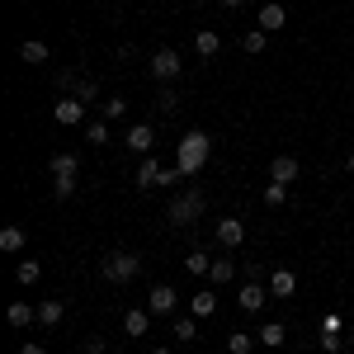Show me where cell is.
<instances>
[{
    "instance_id": "1",
    "label": "cell",
    "mask_w": 354,
    "mask_h": 354,
    "mask_svg": "<svg viewBox=\"0 0 354 354\" xmlns=\"http://www.w3.org/2000/svg\"><path fill=\"white\" fill-rule=\"evenodd\" d=\"M208 156H213V142H208V133H185L180 137V175H198L203 165H208Z\"/></svg>"
},
{
    "instance_id": "2",
    "label": "cell",
    "mask_w": 354,
    "mask_h": 354,
    "mask_svg": "<svg viewBox=\"0 0 354 354\" xmlns=\"http://www.w3.org/2000/svg\"><path fill=\"white\" fill-rule=\"evenodd\" d=\"M100 274H104V283H133L137 274H142V255H133V250H109L104 260H100Z\"/></svg>"
},
{
    "instance_id": "3",
    "label": "cell",
    "mask_w": 354,
    "mask_h": 354,
    "mask_svg": "<svg viewBox=\"0 0 354 354\" xmlns=\"http://www.w3.org/2000/svg\"><path fill=\"white\" fill-rule=\"evenodd\" d=\"M203 208H208L203 189H180L170 198V222H175V227H194V222L203 218Z\"/></svg>"
},
{
    "instance_id": "4",
    "label": "cell",
    "mask_w": 354,
    "mask_h": 354,
    "mask_svg": "<svg viewBox=\"0 0 354 354\" xmlns=\"http://www.w3.org/2000/svg\"><path fill=\"white\" fill-rule=\"evenodd\" d=\"M48 170H53V194L57 198H71L76 194V170H81V161L71 151H57L53 161H48Z\"/></svg>"
},
{
    "instance_id": "5",
    "label": "cell",
    "mask_w": 354,
    "mask_h": 354,
    "mask_svg": "<svg viewBox=\"0 0 354 354\" xmlns=\"http://www.w3.org/2000/svg\"><path fill=\"white\" fill-rule=\"evenodd\" d=\"M147 71H151L161 85H175L180 76H185V62H180V53H175V48H156V53H151V62H147Z\"/></svg>"
},
{
    "instance_id": "6",
    "label": "cell",
    "mask_w": 354,
    "mask_h": 354,
    "mask_svg": "<svg viewBox=\"0 0 354 354\" xmlns=\"http://www.w3.org/2000/svg\"><path fill=\"white\" fill-rule=\"evenodd\" d=\"M85 109H90V104H81L76 95H62V100L53 104V118L62 123V128H81V123H85Z\"/></svg>"
},
{
    "instance_id": "7",
    "label": "cell",
    "mask_w": 354,
    "mask_h": 354,
    "mask_svg": "<svg viewBox=\"0 0 354 354\" xmlns=\"http://www.w3.org/2000/svg\"><path fill=\"white\" fill-rule=\"evenodd\" d=\"M317 345L326 354H340V345H345V322L330 312V317H322V330H317Z\"/></svg>"
},
{
    "instance_id": "8",
    "label": "cell",
    "mask_w": 354,
    "mask_h": 354,
    "mask_svg": "<svg viewBox=\"0 0 354 354\" xmlns=\"http://www.w3.org/2000/svg\"><path fill=\"white\" fill-rule=\"evenodd\" d=\"M123 147L137 151V156H151V147H156V128H151V123H133V128L123 133Z\"/></svg>"
},
{
    "instance_id": "9",
    "label": "cell",
    "mask_w": 354,
    "mask_h": 354,
    "mask_svg": "<svg viewBox=\"0 0 354 354\" xmlns=\"http://www.w3.org/2000/svg\"><path fill=\"white\" fill-rule=\"evenodd\" d=\"M175 288H170V283H156V288H151V293H147V312H151V317H170V312H175Z\"/></svg>"
},
{
    "instance_id": "10",
    "label": "cell",
    "mask_w": 354,
    "mask_h": 354,
    "mask_svg": "<svg viewBox=\"0 0 354 354\" xmlns=\"http://www.w3.org/2000/svg\"><path fill=\"white\" fill-rule=\"evenodd\" d=\"M245 241V222L241 218H218V245L222 250H236Z\"/></svg>"
},
{
    "instance_id": "11",
    "label": "cell",
    "mask_w": 354,
    "mask_h": 354,
    "mask_svg": "<svg viewBox=\"0 0 354 354\" xmlns=\"http://www.w3.org/2000/svg\"><path fill=\"white\" fill-rule=\"evenodd\" d=\"M270 293H274V298H293V293H298V274L288 270V265L270 270Z\"/></svg>"
},
{
    "instance_id": "12",
    "label": "cell",
    "mask_w": 354,
    "mask_h": 354,
    "mask_svg": "<svg viewBox=\"0 0 354 354\" xmlns=\"http://www.w3.org/2000/svg\"><path fill=\"white\" fill-rule=\"evenodd\" d=\"M270 298H274V293H270V288H260L255 279H250V283H245L241 293H236V302H241V312H260V307H265Z\"/></svg>"
},
{
    "instance_id": "13",
    "label": "cell",
    "mask_w": 354,
    "mask_h": 354,
    "mask_svg": "<svg viewBox=\"0 0 354 354\" xmlns=\"http://www.w3.org/2000/svg\"><path fill=\"white\" fill-rule=\"evenodd\" d=\"M161 175H165V165L156 156H142V165H137V189H156Z\"/></svg>"
},
{
    "instance_id": "14",
    "label": "cell",
    "mask_w": 354,
    "mask_h": 354,
    "mask_svg": "<svg viewBox=\"0 0 354 354\" xmlns=\"http://www.w3.org/2000/svg\"><path fill=\"white\" fill-rule=\"evenodd\" d=\"M194 53L198 57H218L222 53V33L218 28H198V33H194Z\"/></svg>"
},
{
    "instance_id": "15",
    "label": "cell",
    "mask_w": 354,
    "mask_h": 354,
    "mask_svg": "<svg viewBox=\"0 0 354 354\" xmlns=\"http://www.w3.org/2000/svg\"><path fill=\"white\" fill-rule=\"evenodd\" d=\"M270 180L293 185V180H298V156H274V161H270Z\"/></svg>"
},
{
    "instance_id": "16",
    "label": "cell",
    "mask_w": 354,
    "mask_h": 354,
    "mask_svg": "<svg viewBox=\"0 0 354 354\" xmlns=\"http://www.w3.org/2000/svg\"><path fill=\"white\" fill-rule=\"evenodd\" d=\"M283 24H288V10H283L279 0L260 5V28H265V33H274V28H283Z\"/></svg>"
},
{
    "instance_id": "17",
    "label": "cell",
    "mask_w": 354,
    "mask_h": 354,
    "mask_svg": "<svg viewBox=\"0 0 354 354\" xmlns=\"http://www.w3.org/2000/svg\"><path fill=\"white\" fill-rule=\"evenodd\" d=\"M5 322H10L15 330H24L28 322H38V307H28V302H10V307H5Z\"/></svg>"
},
{
    "instance_id": "18",
    "label": "cell",
    "mask_w": 354,
    "mask_h": 354,
    "mask_svg": "<svg viewBox=\"0 0 354 354\" xmlns=\"http://www.w3.org/2000/svg\"><path fill=\"white\" fill-rule=\"evenodd\" d=\"M19 57H24L28 66H43V62H48V43H43V38H24V43H19Z\"/></svg>"
},
{
    "instance_id": "19",
    "label": "cell",
    "mask_w": 354,
    "mask_h": 354,
    "mask_svg": "<svg viewBox=\"0 0 354 354\" xmlns=\"http://www.w3.org/2000/svg\"><path fill=\"white\" fill-rule=\"evenodd\" d=\"M147 330H151V312H142V307L123 312V335H147Z\"/></svg>"
},
{
    "instance_id": "20",
    "label": "cell",
    "mask_w": 354,
    "mask_h": 354,
    "mask_svg": "<svg viewBox=\"0 0 354 354\" xmlns=\"http://www.w3.org/2000/svg\"><path fill=\"white\" fill-rule=\"evenodd\" d=\"M241 48L250 57H260L265 48H270V33H265V28H245V33H241Z\"/></svg>"
},
{
    "instance_id": "21",
    "label": "cell",
    "mask_w": 354,
    "mask_h": 354,
    "mask_svg": "<svg viewBox=\"0 0 354 354\" xmlns=\"http://www.w3.org/2000/svg\"><path fill=\"white\" fill-rule=\"evenodd\" d=\"M208 279H213V288H222V283H232V279H236V265H232L227 255H218V260H213V270H208Z\"/></svg>"
},
{
    "instance_id": "22",
    "label": "cell",
    "mask_w": 354,
    "mask_h": 354,
    "mask_svg": "<svg viewBox=\"0 0 354 354\" xmlns=\"http://www.w3.org/2000/svg\"><path fill=\"white\" fill-rule=\"evenodd\" d=\"M62 317H66V307H62L57 298L38 302V322H43V326H62Z\"/></svg>"
},
{
    "instance_id": "23",
    "label": "cell",
    "mask_w": 354,
    "mask_h": 354,
    "mask_svg": "<svg viewBox=\"0 0 354 354\" xmlns=\"http://www.w3.org/2000/svg\"><path fill=\"white\" fill-rule=\"evenodd\" d=\"M218 312V293H194L189 298V317H213Z\"/></svg>"
},
{
    "instance_id": "24",
    "label": "cell",
    "mask_w": 354,
    "mask_h": 354,
    "mask_svg": "<svg viewBox=\"0 0 354 354\" xmlns=\"http://www.w3.org/2000/svg\"><path fill=\"white\" fill-rule=\"evenodd\" d=\"M15 279H19V283H24V288H33V283H38V279H43V265H38V260H33V255H28V260H19V270H15Z\"/></svg>"
},
{
    "instance_id": "25",
    "label": "cell",
    "mask_w": 354,
    "mask_h": 354,
    "mask_svg": "<svg viewBox=\"0 0 354 354\" xmlns=\"http://www.w3.org/2000/svg\"><path fill=\"white\" fill-rule=\"evenodd\" d=\"M283 340H288V326H283V322H265V326H260V345H283Z\"/></svg>"
},
{
    "instance_id": "26",
    "label": "cell",
    "mask_w": 354,
    "mask_h": 354,
    "mask_svg": "<svg viewBox=\"0 0 354 354\" xmlns=\"http://www.w3.org/2000/svg\"><path fill=\"white\" fill-rule=\"evenodd\" d=\"M0 250H5V255H19V250H24V232H19V227H0Z\"/></svg>"
},
{
    "instance_id": "27",
    "label": "cell",
    "mask_w": 354,
    "mask_h": 354,
    "mask_svg": "<svg viewBox=\"0 0 354 354\" xmlns=\"http://www.w3.org/2000/svg\"><path fill=\"white\" fill-rule=\"evenodd\" d=\"M85 142H95V147L113 142V133H109V118H100V123H85Z\"/></svg>"
},
{
    "instance_id": "28",
    "label": "cell",
    "mask_w": 354,
    "mask_h": 354,
    "mask_svg": "<svg viewBox=\"0 0 354 354\" xmlns=\"http://www.w3.org/2000/svg\"><path fill=\"white\" fill-rule=\"evenodd\" d=\"M250 350H255L250 330H232V335H227V354H250Z\"/></svg>"
},
{
    "instance_id": "29",
    "label": "cell",
    "mask_w": 354,
    "mask_h": 354,
    "mask_svg": "<svg viewBox=\"0 0 354 354\" xmlns=\"http://www.w3.org/2000/svg\"><path fill=\"white\" fill-rule=\"evenodd\" d=\"M71 95H76V100H81V104H95V100H100V85L90 81V76H81V81H76V90H71Z\"/></svg>"
},
{
    "instance_id": "30",
    "label": "cell",
    "mask_w": 354,
    "mask_h": 354,
    "mask_svg": "<svg viewBox=\"0 0 354 354\" xmlns=\"http://www.w3.org/2000/svg\"><path fill=\"white\" fill-rule=\"evenodd\" d=\"M283 198H288V185L270 180V185H265V208H283Z\"/></svg>"
},
{
    "instance_id": "31",
    "label": "cell",
    "mask_w": 354,
    "mask_h": 354,
    "mask_svg": "<svg viewBox=\"0 0 354 354\" xmlns=\"http://www.w3.org/2000/svg\"><path fill=\"white\" fill-rule=\"evenodd\" d=\"M185 270H189V274H208V270H213V260H208L203 250H189V255H185Z\"/></svg>"
},
{
    "instance_id": "32",
    "label": "cell",
    "mask_w": 354,
    "mask_h": 354,
    "mask_svg": "<svg viewBox=\"0 0 354 354\" xmlns=\"http://www.w3.org/2000/svg\"><path fill=\"white\" fill-rule=\"evenodd\" d=\"M175 335H180V345H189L194 335H198V317H180L175 322Z\"/></svg>"
},
{
    "instance_id": "33",
    "label": "cell",
    "mask_w": 354,
    "mask_h": 354,
    "mask_svg": "<svg viewBox=\"0 0 354 354\" xmlns=\"http://www.w3.org/2000/svg\"><path fill=\"white\" fill-rule=\"evenodd\" d=\"M156 109H161V113H175V109H180V95H175L170 85H161V95H156Z\"/></svg>"
},
{
    "instance_id": "34",
    "label": "cell",
    "mask_w": 354,
    "mask_h": 354,
    "mask_svg": "<svg viewBox=\"0 0 354 354\" xmlns=\"http://www.w3.org/2000/svg\"><path fill=\"white\" fill-rule=\"evenodd\" d=\"M100 109H104V118H123V113H128V100H118V95H113V100H104V104H100Z\"/></svg>"
},
{
    "instance_id": "35",
    "label": "cell",
    "mask_w": 354,
    "mask_h": 354,
    "mask_svg": "<svg viewBox=\"0 0 354 354\" xmlns=\"http://www.w3.org/2000/svg\"><path fill=\"white\" fill-rule=\"evenodd\" d=\"M76 81H81V76H76L71 66H66V71H57V90H62V95H71V90H76Z\"/></svg>"
},
{
    "instance_id": "36",
    "label": "cell",
    "mask_w": 354,
    "mask_h": 354,
    "mask_svg": "<svg viewBox=\"0 0 354 354\" xmlns=\"http://www.w3.org/2000/svg\"><path fill=\"white\" fill-rule=\"evenodd\" d=\"M81 350H85V354H109V350H104V335H85Z\"/></svg>"
},
{
    "instance_id": "37",
    "label": "cell",
    "mask_w": 354,
    "mask_h": 354,
    "mask_svg": "<svg viewBox=\"0 0 354 354\" xmlns=\"http://www.w3.org/2000/svg\"><path fill=\"white\" fill-rule=\"evenodd\" d=\"M19 354H48V350H43L38 340H24V350H19Z\"/></svg>"
},
{
    "instance_id": "38",
    "label": "cell",
    "mask_w": 354,
    "mask_h": 354,
    "mask_svg": "<svg viewBox=\"0 0 354 354\" xmlns=\"http://www.w3.org/2000/svg\"><path fill=\"white\" fill-rule=\"evenodd\" d=\"M345 170H350V175H354V151H350V156H345Z\"/></svg>"
},
{
    "instance_id": "39",
    "label": "cell",
    "mask_w": 354,
    "mask_h": 354,
    "mask_svg": "<svg viewBox=\"0 0 354 354\" xmlns=\"http://www.w3.org/2000/svg\"><path fill=\"white\" fill-rule=\"evenodd\" d=\"M222 5H232V10H236V5H245V0H222Z\"/></svg>"
},
{
    "instance_id": "40",
    "label": "cell",
    "mask_w": 354,
    "mask_h": 354,
    "mask_svg": "<svg viewBox=\"0 0 354 354\" xmlns=\"http://www.w3.org/2000/svg\"><path fill=\"white\" fill-rule=\"evenodd\" d=\"M151 354H170V350H165V345H161V350H151Z\"/></svg>"
}]
</instances>
